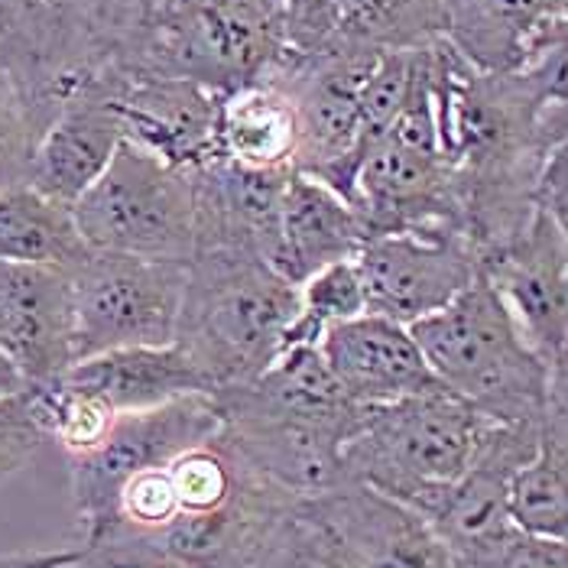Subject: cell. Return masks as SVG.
<instances>
[{"label":"cell","instance_id":"1","mask_svg":"<svg viewBox=\"0 0 568 568\" xmlns=\"http://www.w3.org/2000/svg\"><path fill=\"white\" fill-rule=\"evenodd\" d=\"M423 55L438 146L455 170L468 241L481 261L529 224L536 175L568 143L566 49L514 75H484L442 37Z\"/></svg>","mask_w":568,"mask_h":568},{"label":"cell","instance_id":"2","mask_svg":"<svg viewBox=\"0 0 568 568\" xmlns=\"http://www.w3.org/2000/svg\"><path fill=\"white\" fill-rule=\"evenodd\" d=\"M94 72L231 91L283 52L280 0H75Z\"/></svg>","mask_w":568,"mask_h":568},{"label":"cell","instance_id":"3","mask_svg":"<svg viewBox=\"0 0 568 568\" xmlns=\"http://www.w3.org/2000/svg\"><path fill=\"white\" fill-rule=\"evenodd\" d=\"M300 312V286L247 251H195L175 345L209 381V390L261 377L283 351Z\"/></svg>","mask_w":568,"mask_h":568},{"label":"cell","instance_id":"4","mask_svg":"<svg viewBox=\"0 0 568 568\" xmlns=\"http://www.w3.org/2000/svg\"><path fill=\"white\" fill-rule=\"evenodd\" d=\"M409 335L438 384L494 423H532L568 390V371H552L526 345L481 270L442 312L413 322Z\"/></svg>","mask_w":568,"mask_h":568},{"label":"cell","instance_id":"5","mask_svg":"<svg viewBox=\"0 0 568 568\" xmlns=\"http://www.w3.org/2000/svg\"><path fill=\"white\" fill-rule=\"evenodd\" d=\"M494 426L445 387L361 406L342 448L345 484H364L419 510L468 468L481 436Z\"/></svg>","mask_w":568,"mask_h":568},{"label":"cell","instance_id":"6","mask_svg":"<svg viewBox=\"0 0 568 568\" xmlns=\"http://www.w3.org/2000/svg\"><path fill=\"white\" fill-rule=\"evenodd\" d=\"M72 219L91 251L189 263L195 254V179L121 140L108 170L72 205Z\"/></svg>","mask_w":568,"mask_h":568},{"label":"cell","instance_id":"7","mask_svg":"<svg viewBox=\"0 0 568 568\" xmlns=\"http://www.w3.org/2000/svg\"><path fill=\"white\" fill-rule=\"evenodd\" d=\"M303 497L263 478L257 468L231 500L205 514H175L160 529L108 526L85 549L98 568H254L270 529Z\"/></svg>","mask_w":568,"mask_h":568},{"label":"cell","instance_id":"8","mask_svg":"<svg viewBox=\"0 0 568 568\" xmlns=\"http://www.w3.org/2000/svg\"><path fill=\"white\" fill-rule=\"evenodd\" d=\"M69 273L75 364L104 351L173 345L185 293V263L88 251Z\"/></svg>","mask_w":568,"mask_h":568},{"label":"cell","instance_id":"9","mask_svg":"<svg viewBox=\"0 0 568 568\" xmlns=\"http://www.w3.org/2000/svg\"><path fill=\"white\" fill-rule=\"evenodd\" d=\"M381 55L367 45H332L312 55L283 49L261 72L290 94L296 111L300 146L293 173L312 175L345 199L354 182L361 94Z\"/></svg>","mask_w":568,"mask_h":568},{"label":"cell","instance_id":"10","mask_svg":"<svg viewBox=\"0 0 568 568\" xmlns=\"http://www.w3.org/2000/svg\"><path fill=\"white\" fill-rule=\"evenodd\" d=\"M221 413L212 394H189L153 409L118 413L104 442L79 458H69L72 504L82 529V546L114 524V504L133 475L166 468L182 452L219 436Z\"/></svg>","mask_w":568,"mask_h":568},{"label":"cell","instance_id":"11","mask_svg":"<svg viewBox=\"0 0 568 568\" xmlns=\"http://www.w3.org/2000/svg\"><path fill=\"white\" fill-rule=\"evenodd\" d=\"M539 419L494 423L458 481L416 510L436 529L455 568H490L500 549L520 532L510 520L507 494L514 475L536 452Z\"/></svg>","mask_w":568,"mask_h":568},{"label":"cell","instance_id":"12","mask_svg":"<svg viewBox=\"0 0 568 568\" xmlns=\"http://www.w3.org/2000/svg\"><path fill=\"white\" fill-rule=\"evenodd\" d=\"M221 413V438L263 478L296 497H318L345 484L342 448L348 433L266 403L251 384L212 394Z\"/></svg>","mask_w":568,"mask_h":568},{"label":"cell","instance_id":"13","mask_svg":"<svg viewBox=\"0 0 568 568\" xmlns=\"http://www.w3.org/2000/svg\"><path fill=\"white\" fill-rule=\"evenodd\" d=\"M478 270L526 345L552 371H568V227L532 212L510 244L484 254Z\"/></svg>","mask_w":568,"mask_h":568},{"label":"cell","instance_id":"14","mask_svg":"<svg viewBox=\"0 0 568 568\" xmlns=\"http://www.w3.org/2000/svg\"><path fill=\"white\" fill-rule=\"evenodd\" d=\"M367 312L413 325L448 306L475 276L478 251L465 237L374 234L354 254Z\"/></svg>","mask_w":568,"mask_h":568},{"label":"cell","instance_id":"15","mask_svg":"<svg viewBox=\"0 0 568 568\" xmlns=\"http://www.w3.org/2000/svg\"><path fill=\"white\" fill-rule=\"evenodd\" d=\"M124 85L128 82L114 72H94L59 101L37 140L27 185L69 209L85 195L124 140L118 114Z\"/></svg>","mask_w":568,"mask_h":568},{"label":"cell","instance_id":"16","mask_svg":"<svg viewBox=\"0 0 568 568\" xmlns=\"http://www.w3.org/2000/svg\"><path fill=\"white\" fill-rule=\"evenodd\" d=\"M69 273L33 263H0V354L23 387H49L75 364Z\"/></svg>","mask_w":568,"mask_h":568},{"label":"cell","instance_id":"17","mask_svg":"<svg viewBox=\"0 0 568 568\" xmlns=\"http://www.w3.org/2000/svg\"><path fill=\"white\" fill-rule=\"evenodd\" d=\"M442 40L484 75H514L566 49L568 0H438Z\"/></svg>","mask_w":568,"mask_h":568},{"label":"cell","instance_id":"18","mask_svg":"<svg viewBox=\"0 0 568 568\" xmlns=\"http://www.w3.org/2000/svg\"><path fill=\"white\" fill-rule=\"evenodd\" d=\"M219 111L221 91L189 79H140L118 94L124 140L185 173L221 160Z\"/></svg>","mask_w":568,"mask_h":568},{"label":"cell","instance_id":"19","mask_svg":"<svg viewBox=\"0 0 568 568\" xmlns=\"http://www.w3.org/2000/svg\"><path fill=\"white\" fill-rule=\"evenodd\" d=\"M290 175L293 170H244L227 160L195 170V251H247L273 266Z\"/></svg>","mask_w":568,"mask_h":568},{"label":"cell","instance_id":"20","mask_svg":"<svg viewBox=\"0 0 568 568\" xmlns=\"http://www.w3.org/2000/svg\"><path fill=\"white\" fill-rule=\"evenodd\" d=\"M308 500L342 539L354 568H455L436 529L381 490L342 484Z\"/></svg>","mask_w":568,"mask_h":568},{"label":"cell","instance_id":"21","mask_svg":"<svg viewBox=\"0 0 568 568\" xmlns=\"http://www.w3.org/2000/svg\"><path fill=\"white\" fill-rule=\"evenodd\" d=\"M318 351L354 406L394 403L442 387L409 328L371 312L328 328Z\"/></svg>","mask_w":568,"mask_h":568},{"label":"cell","instance_id":"22","mask_svg":"<svg viewBox=\"0 0 568 568\" xmlns=\"http://www.w3.org/2000/svg\"><path fill=\"white\" fill-rule=\"evenodd\" d=\"M367 241V227L345 195L312 175L293 173L280 209V247L273 270L303 283L328 263L351 261Z\"/></svg>","mask_w":568,"mask_h":568},{"label":"cell","instance_id":"23","mask_svg":"<svg viewBox=\"0 0 568 568\" xmlns=\"http://www.w3.org/2000/svg\"><path fill=\"white\" fill-rule=\"evenodd\" d=\"M65 381L98 394L114 413L153 409L189 394H212L202 371L175 342L94 354L72 364Z\"/></svg>","mask_w":568,"mask_h":568},{"label":"cell","instance_id":"24","mask_svg":"<svg viewBox=\"0 0 568 568\" xmlns=\"http://www.w3.org/2000/svg\"><path fill=\"white\" fill-rule=\"evenodd\" d=\"M300 124L293 101L276 82L257 75L221 94V160L244 170H293Z\"/></svg>","mask_w":568,"mask_h":568},{"label":"cell","instance_id":"25","mask_svg":"<svg viewBox=\"0 0 568 568\" xmlns=\"http://www.w3.org/2000/svg\"><path fill=\"white\" fill-rule=\"evenodd\" d=\"M507 507L520 532L546 539L568 536V390L549 399L536 452L514 475Z\"/></svg>","mask_w":568,"mask_h":568},{"label":"cell","instance_id":"26","mask_svg":"<svg viewBox=\"0 0 568 568\" xmlns=\"http://www.w3.org/2000/svg\"><path fill=\"white\" fill-rule=\"evenodd\" d=\"M88 251L69 205L45 199L33 185L0 192V263L72 270Z\"/></svg>","mask_w":568,"mask_h":568},{"label":"cell","instance_id":"27","mask_svg":"<svg viewBox=\"0 0 568 568\" xmlns=\"http://www.w3.org/2000/svg\"><path fill=\"white\" fill-rule=\"evenodd\" d=\"M364 312H367V296L354 257L328 263L300 283V312L286 332L283 351L293 345H318L328 328L351 322Z\"/></svg>","mask_w":568,"mask_h":568},{"label":"cell","instance_id":"28","mask_svg":"<svg viewBox=\"0 0 568 568\" xmlns=\"http://www.w3.org/2000/svg\"><path fill=\"white\" fill-rule=\"evenodd\" d=\"M27 390L33 396V409L45 438L59 442V448L69 458L94 452L118 419V413L101 396L65 377L49 387H27Z\"/></svg>","mask_w":568,"mask_h":568},{"label":"cell","instance_id":"29","mask_svg":"<svg viewBox=\"0 0 568 568\" xmlns=\"http://www.w3.org/2000/svg\"><path fill=\"white\" fill-rule=\"evenodd\" d=\"M254 568H354L342 539L303 497L270 529Z\"/></svg>","mask_w":568,"mask_h":568},{"label":"cell","instance_id":"30","mask_svg":"<svg viewBox=\"0 0 568 568\" xmlns=\"http://www.w3.org/2000/svg\"><path fill=\"white\" fill-rule=\"evenodd\" d=\"M49 118L0 52V192L27 185L37 140Z\"/></svg>","mask_w":568,"mask_h":568},{"label":"cell","instance_id":"31","mask_svg":"<svg viewBox=\"0 0 568 568\" xmlns=\"http://www.w3.org/2000/svg\"><path fill=\"white\" fill-rule=\"evenodd\" d=\"M45 433L33 409L30 390L0 396V481L23 471L43 448Z\"/></svg>","mask_w":568,"mask_h":568},{"label":"cell","instance_id":"32","mask_svg":"<svg viewBox=\"0 0 568 568\" xmlns=\"http://www.w3.org/2000/svg\"><path fill=\"white\" fill-rule=\"evenodd\" d=\"M532 205L536 212H546L549 219L568 227V143L546 156L532 185Z\"/></svg>","mask_w":568,"mask_h":568},{"label":"cell","instance_id":"33","mask_svg":"<svg viewBox=\"0 0 568 568\" xmlns=\"http://www.w3.org/2000/svg\"><path fill=\"white\" fill-rule=\"evenodd\" d=\"M490 568H568L566 539L517 532Z\"/></svg>","mask_w":568,"mask_h":568},{"label":"cell","instance_id":"34","mask_svg":"<svg viewBox=\"0 0 568 568\" xmlns=\"http://www.w3.org/2000/svg\"><path fill=\"white\" fill-rule=\"evenodd\" d=\"M85 559V549H52V552H13L0 556V568H72Z\"/></svg>","mask_w":568,"mask_h":568},{"label":"cell","instance_id":"35","mask_svg":"<svg viewBox=\"0 0 568 568\" xmlns=\"http://www.w3.org/2000/svg\"><path fill=\"white\" fill-rule=\"evenodd\" d=\"M17 390H23V381H20V374L13 371V364L0 354V396L17 394Z\"/></svg>","mask_w":568,"mask_h":568},{"label":"cell","instance_id":"36","mask_svg":"<svg viewBox=\"0 0 568 568\" xmlns=\"http://www.w3.org/2000/svg\"><path fill=\"white\" fill-rule=\"evenodd\" d=\"M72 568H98V566H91V562H85V559H82L79 566H72Z\"/></svg>","mask_w":568,"mask_h":568}]
</instances>
